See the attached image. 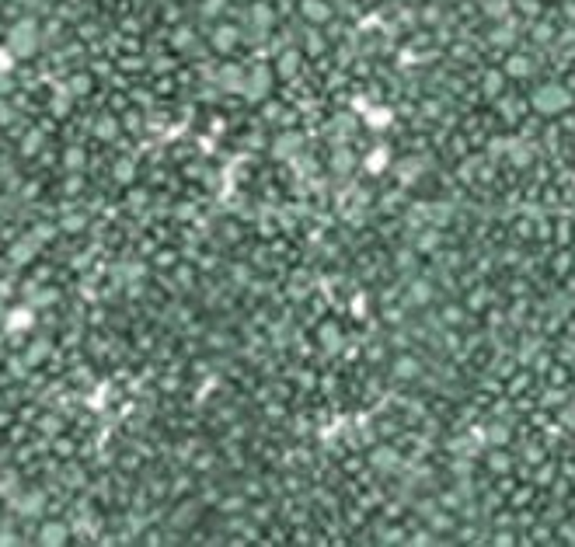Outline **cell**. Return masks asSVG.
<instances>
[{"label": "cell", "instance_id": "6da1fadb", "mask_svg": "<svg viewBox=\"0 0 575 547\" xmlns=\"http://www.w3.org/2000/svg\"><path fill=\"white\" fill-rule=\"evenodd\" d=\"M8 49L14 52V56H32V52L39 49V28L32 21H18L8 32Z\"/></svg>", "mask_w": 575, "mask_h": 547}, {"label": "cell", "instance_id": "7a4b0ae2", "mask_svg": "<svg viewBox=\"0 0 575 547\" xmlns=\"http://www.w3.org/2000/svg\"><path fill=\"white\" fill-rule=\"evenodd\" d=\"M269 87H272V70L269 67H251V74H244V91H248V98H265L269 94Z\"/></svg>", "mask_w": 575, "mask_h": 547}, {"label": "cell", "instance_id": "3957f363", "mask_svg": "<svg viewBox=\"0 0 575 547\" xmlns=\"http://www.w3.org/2000/svg\"><path fill=\"white\" fill-rule=\"evenodd\" d=\"M209 42H213V49H217V52H230V49L237 45V28H230V25H220V28L213 32V39H209Z\"/></svg>", "mask_w": 575, "mask_h": 547}, {"label": "cell", "instance_id": "277c9868", "mask_svg": "<svg viewBox=\"0 0 575 547\" xmlns=\"http://www.w3.org/2000/svg\"><path fill=\"white\" fill-rule=\"evenodd\" d=\"M328 4L325 0H303V18L307 21H314V25H321V21H328Z\"/></svg>", "mask_w": 575, "mask_h": 547}, {"label": "cell", "instance_id": "5b68a950", "mask_svg": "<svg viewBox=\"0 0 575 547\" xmlns=\"http://www.w3.org/2000/svg\"><path fill=\"white\" fill-rule=\"evenodd\" d=\"M220 84H224L227 91H244V70H237L234 63H227V67L220 70Z\"/></svg>", "mask_w": 575, "mask_h": 547}, {"label": "cell", "instance_id": "8992f818", "mask_svg": "<svg viewBox=\"0 0 575 547\" xmlns=\"http://www.w3.org/2000/svg\"><path fill=\"white\" fill-rule=\"evenodd\" d=\"M248 21H251L258 32H265V28L272 25V8H265V4H254V8H251V14H248Z\"/></svg>", "mask_w": 575, "mask_h": 547}, {"label": "cell", "instance_id": "52a82bcc", "mask_svg": "<svg viewBox=\"0 0 575 547\" xmlns=\"http://www.w3.org/2000/svg\"><path fill=\"white\" fill-rule=\"evenodd\" d=\"M296 67H300V56L290 49V52H283L279 56V63H276V70H279V77H293L296 74Z\"/></svg>", "mask_w": 575, "mask_h": 547}]
</instances>
